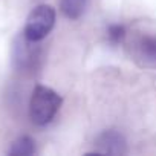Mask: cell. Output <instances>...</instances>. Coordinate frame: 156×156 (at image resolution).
Returning <instances> with one entry per match:
<instances>
[{
  "instance_id": "8992f818",
  "label": "cell",
  "mask_w": 156,
  "mask_h": 156,
  "mask_svg": "<svg viewBox=\"0 0 156 156\" xmlns=\"http://www.w3.org/2000/svg\"><path fill=\"white\" fill-rule=\"evenodd\" d=\"M87 3L89 0H60V9L67 19L76 20L84 14Z\"/></svg>"
},
{
  "instance_id": "6da1fadb",
  "label": "cell",
  "mask_w": 156,
  "mask_h": 156,
  "mask_svg": "<svg viewBox=\"0 0 156 156\" xmlns=\"http://www.w3.org/2000/svg\"><path fill=\"white\" fill-rule=\"evenodd\" d=\"M61 106V97L46 86H37L29 101V116L34 124L46 126L58 113Z\"/></svg>"
},
{
  "instance_id": "52a82bcc",
  "label": "cell",
  "mask_w": 156,
  "mask_h": 156,
  "mask_svg": "<svg viewBox=\"0 0 156 156\" xmlns=\"http://www.w3.org/2000/svg\"><path fill=\"white\" fill-rule=\"evenodd\" d=\"M35 151V142L31 136H20L12 142L9 154L12 156H29Z\"/></svg>"
},
{
  "instance_id": "3957f363",
  "label": "cell",
  "mask_w": 156,
  "mask_h": 156,
  "mask_svg": "<svg viewBox=\"0 0 156 156\" xmlns=\"http://www.w3.org/2000/svg\"><path fill=\"white\" fill-rule=\"evenodd\" d=\"M135 60L142 67L156 69V34L144 32L139 34L132 46Z\"/></svg>"
},
{
  "instance_id": "7a4b0ae2",
  "label": "cell",
  "mask_w": 156,
  "mask_h": 156,
  "mask_svg": "<svg viewBox=\"0 0 156 156\" xmlns=\"http://www.w3.org/2000/svg\"><path fill=\"white\" fill-rule=\"evenodd\" d=\"M55 25V9L49 5H38L34 8L26 20L23 35L31 41L43 40Z\"/></svg>"
},
{
  "instance_id": "5b68a950",
  "label": "cell",
  "mask_w": 156,
  "mask_h": 156,
  "mask_svg": "<svg viewBox=\"0 0 156 156\" xmlns=\"http://www.w3.org/2000/svg\"><path fill=\"white\" fill-rule=\"evenodd\" d=\"M97 153L122 154L126 153V139L116 130H106L97 138Z\"/></svg>"
},
{
  "instance_id": "277c9868",
  "label": "cell",
  "mask_w": 156,
  "mask_h": 156,
  "mask_svg": "<svg viewBox=\"0 0 156 156\" xmlns=\"http://www.w3.org/2000/svg\"><path fill=\"white\" fill-rule=\"evenodd\" d=\"M35 41L28 40L25 35L23 38H19L14 48V63L19 69H31L37 58H38V49L34 46Z\"/></svg>"
},
{
  "instance_id": "ba28073f",
  "label": "cell",
  "mask_w": 156,
  "mask_h": 156,
  "mask_svg": "<svg viewBox=\"0 0 156 156\" xmlns=\"http://www.w3.org/2000/svg\"><path fill=\"white\" fill-rule=\"evenodd\" d=\"M126 35H127V32H126V28L122 25L115 23V25H110L107 28V40L113 46L122 43V40L126 38Z\"/></svg>"
}]
</instances>
